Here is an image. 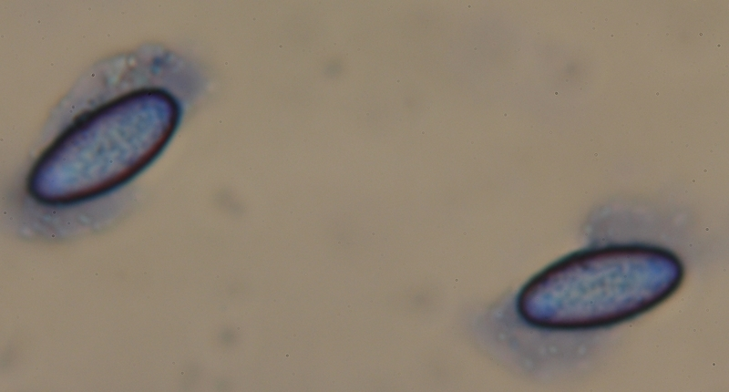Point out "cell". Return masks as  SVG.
<instances>
[{
    "instance_id": "obj_1",
    "label": "cell",
    "mask_w": 729,
    "mask_h": 392,
    "mask_svg": "<svg viewBox=\"0 0 729 392\" xmlns=\"http://www.w3.org/2000/svg\"><path fill=\"white\" fill-rule=\"evenodd\" d=\"M176 107L159 90L119 98L72 126L34 167L29 187L38 200L65 203L103 193L128 180L161 150Z\"/></svg>"
}]
</instances>
